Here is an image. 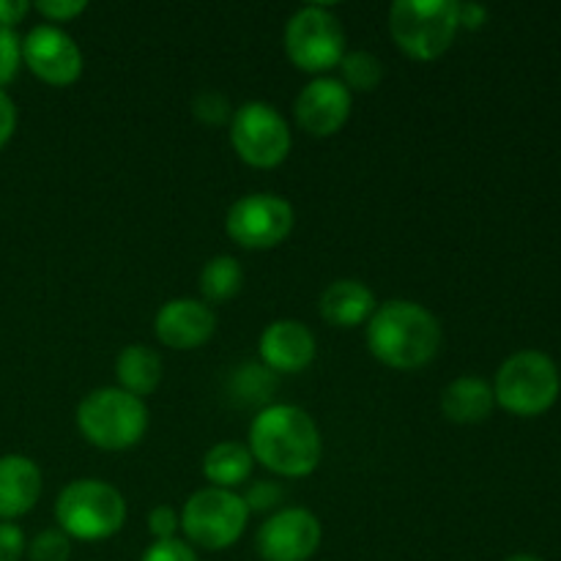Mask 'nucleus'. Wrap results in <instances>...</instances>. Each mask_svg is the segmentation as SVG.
Wrapping results in <instances>:
<instances>
[{
	"mask_svg": "<svg viewBox=\"0 0 561 561\" xmlns=\"http://www.w3.org/2000/svg\"><path fill=\"white\" fill-rule=\"evenodd\" d=\"M247 438L255 463L285 480L310 477L321 463V433L312 416L299 405L272 403L261 409Z\"/></svg>",
	"mask_w": 561,
	"mask_h": 561,
	"instance_id": "obj_1",
	"label": "nucleus"
},
{
	"mask_svg": "<svg viewBox=\"0 0 561 561\" xmlns=\"http://www.w3.org/2000/svg\"><path fill=\"white\" fill-rule=\"evenodd\" d=\"M367 348L392 370H420L442 348V327L427 307L392 299L367 321Z\"/></svg>",
	"mask_w": 561,
	"mask_h": 561,
	"instance_id": "obj_2",
	"label": "nucleus"
},
{
	"mask_svg": "<svg viewBox=\"0 0 561 561\" xmlns=\"http://www.w3.org/2000/svg\"><path fill=\"white\" fill-rule=\"evenodd\" d=\"M82 438L104 453H124L140 444L148 431V409L140 398L121 387L93 389L77 405Z\"/></svg>",
	"mask_w": 561,
	"mask_h": 561,
	"instance_id": "obj_3",
	"label": "nucleus"
},
{
	"mask_svg": "<svg viewBox=\"0 0 561 561\" xmlns=\"http://www.w3.org/2000/svg\"><path fill=\"white\" fill-rule=\"evenodd\" d=\"M55 520L69 540H107L124 526L126 502L110 482L75 480L55 499Z\"/></svg>",
	"mask_w": 561,
	"mask_h": 561,
	"instance_id": "obj_4",
	"label": "nucleus"
},
{
	"mask_svg": "<svg viewBox=\"0 0 561 561\" xmlns=\"http://www.w3.org/2000/svg\"><path fill=\"white\" fill-rule=\"evenodd\" d=\"M458 31V3L453 0H398L389 9V36L414 60L442 58Z\"/></svg>",
	"mask_w": 561,
	"mask_h": 561,
	"instance_id": "obj_5",
	"label": "nucleus"
},
{
	"mask_svg": "<svg viewBox=\"0 0 561 561\" xmlns=\"http://www.w3.org/2000/svg\"><path fill=\"white\" fill-rule=\"evenodd\" d=\"M561 378L542 351H518L502 362L493 381V398L515 416H540L557 403Z\"/></svg>",
	"mask_w": 561,
	"mask_h": 561,
	"instance_id": "obj_6",
	"label": "nucleus"
},
{
	"mask_svg": "<svg viewBox=\"0 0 561 561\" xmlns=\"http://www.w3.org/2000/svg\"><path fill=\"white\" fill-rule=\"evenodd\" d=\"M250 510L236 491L203 488L186 499L181 510V531L186 540L206 551H225L247 529Z\"/></svg>",
	"mask_w": 561,
	"mask_h": 561,
	"instance_id": "obj_7",
	"label": "nucleus"
},
{
	"mask_svg": "<svg viewBox=\"0 0 561 561\" xmlns=\"http://www.w3.org/2000/svg\"><path fill=\"white\" fill-rule=\"evenodd\" d=\"M285 53L307 75L323 77L345 55V31L327 5H305L285 25Z\"/></svg>",
	"mask_w": 561,
	"mask_h": 561,
	"instance_id": "obj_8",
	"label": "nucleus"
},
{
	"mask_svg": "<svg viewBox=\"0 0 561 561\" xmlns=\"http://www.w3.org/2000/svg\"><path fill=\"white\" fill-rule=\"evenodd\" d=\"M230 146L250 168H277L290 153L288 121L266 102L241 104L230 118Z\"/></svg>",
	"mask_w": 561,
	"mask_h": 561,
	"instance_id": "obj_9",
	"label": "nucleus"
},
{
	"mask_svg": "<svg viewBox=\"0 0 561 561\" xmlns=\"http://www.w3.org/2000/svg\"><path fill=\"white\" fill-rule=\"evenodd\" d=\"M225 230L244 250H274L294 230V206L272 192L244 195L228 208Z\"/></svg>",
	"mask_w": 561,
	"mask_h": 561,
	"instance_id": "obj_10",
	"label": "nucleus"
},
{
	"mask_svg": "<svg viewBox=\"0 0 561 561\" xmlns=\"http://www.w3.org/2000/svg\"><path fill=\"white\" fill-rule=\"evenodd\" d=\"M321 540V520L310 510L285 507L257 529L255 548L263 561H310Z\"/></svg>",
	"mask_w": 561,
	"mask_h": 561,
	"instance_id": "obj_11",
	"label": "nucleus"
},
{
	"mask_svg": "<svg viewBox=\"0 0 561 561\" xmlns=\"http://www.w3.org/2000/svg\"><path fill=\"white\" fill-rule=\"evenodd\" d=\"M22 60L42 82L75 85L82 75V53L75 38L55 25H36L22 38Z\"/></svg>",
	"mask_w": 561,
	"mask_h": 561,
	"instance_id": "obj_12",
	"label": "nucleus"
},
{
	"mask_svg": "<svg viewBox=\"0 0 561 561\" xmlns=\"http://www.w3.org/2000/svg\"><path fill=\"white\" fill-rule=\"evenodd\" d=\"M351 104H354V96L343 82L334 77H316L296 96L294 115L307 135L332 137L348 124Z\"/></svg>",
	"mask_w": 561,
	"mask_h": 561,
	"instance_id": "obj_13",
	"label": "nucleus"
},
{
	"mask_svg": "<svg viewBox=\"0 0 561 561\" xmlns=\"http://www.w3.org/2000/svg\"><path fill=\"white\" fill-rule=\"evenodd\" d=\"M159 343L173 351H195L217 332V316L206 301L170 299L153 318Z\"/></svg>",
	"mask_w": 561,
	"mask_h": 561,
	"instance_id": "obj_14",
	"label": "nucleus"
},
{
	"mask_svg": "<svg viewBox=\"0 0 561 561\" xmlns=\"http://www.w3.org/2000/svg\"><path fill=\"white\" fill-rule=\"evenodd\" d=\"M257 351H261L266 370L279 373V376H296L316 359V337L301 321L285 318V321H274L263 329Z\"/></svg>",
	"mask_w": 561,
	"mask_h": 561,
	"instance_id": "obj_15",
	"label": "nucleus"
},
{
	"mask_svg": "<svg viewBox=\"0 0 561 561\" xmlns=\"http://www.w3.org/2000/svg\"><path fill=\"white\" fill-rule=\"evenodd\" d=\"M42 496V471L25 455L0 458V520L31 513Z\"/></svg>",
	"mask_w": 561,
	"mask_h": 561,
	"instance_id": "obj_16",
	"label": "nucleus"
},
{
	"mask_svg": "<svg viewBox=\"0 0 561 561\" xmlns=\"http://www.w3.org/2000/svg\"><path fill=\"white\" fill-rule=\"evenodd\" d=\"M321 318L337 329H356L378 310L376 296L359 279H334L321 294Z\"/></svg>",
	"mask_w": 561,
	"mask_h": 561,
	"instance_id": "obj_17",
	"label": "nucleus"
},
{
	"mask_svg": "<svg viewBox=\"0 0 561 561\" xmlns=\"http://www.w3.org/2000/svg\"><path fill=\"white\" fill-rule=\"evenodd\" d=\"M496 398L485 378L460 376L442 392V411L455 425H480L491 416Z\"/></svg>",
	"mask_w": 561,
	"mask_h": 561,
	"instance_id": "obj_18",
	"label": "nucleus"
},
{
	"mask_svg": "<svg viewBox=\"0 0 561 561\" xmlns=\"http://www.w3.org/2000/svg\"><path fill=\"white\" fill-rule=\"evenodd\" d=\"M115 378L124 392L142 400L146 394H153L162 381V356L148 345H126L115 359Z\"/></svg>",
	"mask_w": 561,
	"mask_h": 561,
	"instance_id": "obj_19",
	"label": "nucleus"
},
{
	"mask_svg": "<svg viewBox=\"0 0 561 561\" xmlns=\"http://www.w3.org/2000/svg\"><path fill=\"white\" fill-rule=\"evenodd\" d=\"M255 469V458H252L250 447L239 442H222L214 444L203 458V474L211 482V488H222V491H236L244 485Z\"/></svg>",
	"mask_w": 561,
	"mask_h": 561,
	"instance_id": "obj_20",
	"label": "nucleus"
},
{
	"mask_svg": "<svg viewBox=\"0 0 561 561\" xmlns=\"http://www.w3.org/2000/svg\"><path fill=\"white\" fill-rule=\"evenodd\" d=\"M244 285V268L233 255H217L203 266L201 272V294L206 305L233 299Z\"/></svg>",
	"mask_w": 561,
	"mask_h": 561,
	"instance_id": "obj_21",
	"label": "nucleus"
},
{
	"mask_svg": "<svg viewBox=\"0 0 561 561\" xmlns=\"http://www.w3.org/2000/svg\"><path fill=\"white\" fill-rule=\"evenodd\" d=\"M340 75H343V85L351 93H373L383 80V64L373 53L365 49H354V53H345L340 60Z\"/></svg>",
	"mask_w": 561,
	"mask_h": 561,
	"instance_id": "obj_22",
	"label": "nucleus"
},
{
	"mask_svg": "<svg viewBox=\"0 0 561 561\" xmlns=\"http://www.w3.org/2000/svg\"><path fill=\"white\" fill-rule=\"evenodd\" d=\"M25 553L31 561H69L71 540L60 529H44L33 537Z\"/></svg>",
	"mask_w": 561,
	"mask_h": 561,
	"instance_id": "obj_23",
	"label": "nucleus"
},
{
	"mask_svg": "<svg viewBox=\"0 0 561 561\" xmlns=\"http://www.w3.org/2000/svg\"><path fill=\"white\" fill-rule=\"evenodd\" d=\"M236 392L244 394V400H268V394L274 392V378L272 370L257 365H244L236 373Z\"/></svg>",
	"mask_w": 561,
	"mask_h": 561,
	"instance_id": "obj_24",
	"label": "nucleus"
},
{
	"mask_svg": "<svg viewBox=\"0 0 561 561\" xmlns=\"http://www.w3.org/2000/svg\"><path fill=\"white\" fill-rule=\"evenodd\" d=\"M192 113H195L197 121H203V124H208V126H219V124H225L228 118H233L228 96L219 91L197 93L195 102H192Z\"/></svg>",
	"mask_w": 561,
	"mask_h": 561,
	"instance_id": "obj_25",
	"label": "nucleus"
},
{
	"mask_svg": "<svg viewBox=\"0 0 561 561\" xmlns=\"http://www.w3.org/2000/svg\"><path fill=\"white\" fill-rule=\"evenodd\" d=\"M22 64V38L14 31L0 27V88L9 85Z\"/></svg>",
	"mask_w": 561,
	"mask_h": 561,
	"instance_id": "obj_26",
	"label": "nucleus"
},
{
	"mask_svg": "<svg viewBox=\"0 0 561 561\" xmlns=\"http://www.w3.org/2000/svg\"><path fill=\"white\" fill-rule=\"evenodd\" d=\"M283 496L285 493L277 482L261 480L257 485H252L250 491H247V496H241V499H244V504L250 513H266V510L277 507V504L283 502Z\"/></svg>",
	"mask_w": 561,
	"mask_h": 561,
	"instance_id": "obj_27",
	"label": "nucleus"
},
{
	"mask_svg": "<svg viewBox=\"0 0 561 561\" xmlns=\"http://www.w3.org/2000/svg\"><path fill=\"white\" fill-rule=\"evenodd\" d=\"M140 561H197V553L192 551L190 542L184 540H157Z\"/></svg>",
	"mask_w": 561,
	"mask_h": 561,
	"instance_id": "obj_28",
	"label": "nucleus"
},
{
	"mask_svg": "<svg viewBox=\"0 0 561 561\" xmlns=\"http://www.w3.org/2000/svg\"><path fill=\"white\" fill-rule=\"evenodd\" d=\"M148 529L157 540H173L175 531L181 529V515L168 504H159L148 513Z\"/></svg>",
	"mask_w": 561,
	"mask_h": 561,
	"instance_id": "obj_29",
	"label": "nucleus"
},
{
	"mask_svg": "<svg viewBox=\"0 0 561 561\" xmlns=\"http://www.w3.org/2000/svg\"><path fill=\"white\" fill-rule=\"evenodd\" d=\"M25 551L27 542L20 526L11 520H0V561H20Z\"/></svg>",
	"mask_w": 561,
	"mask_h": 561,
	"instance_id": "obj_30",
	"label": "nucleus"
},
{
	"mask_svg": "<svg viewBox=\"0 0 561 561\" xmlns=\"http://www.w3.org/2000/svg\"><path fill=\"white\" fill-rule=\"evenodd\" d=\"M36 11L49 22H69L85 11V3L82 0H42L36 3Z\"/></svg>",
	"mask_w": 561,
	"mask_h": 561,
	"instance_id": "obj_31",
	"label": "nucleus"
},
{
	"mask_svg": "<svg viewBox=\"0 0 561 561\" xmlns=\"http://www.w3.org/2000/svg\"><path fill=\"white\" fill-rule=\"evenodd\" d=\"M16 129V104L5 91H0V148L11 140Z\"/></svg>",
	"mask_w": 561,
	"mask_h": 561,
	"instance_id": "obj_32",
	"label": "nucleus"
},
{
	"mask_svg": "<svg viewBox=\"0 0 561 561\" xmlns=\"http://www.w3.org/2000/svg\"><path fill=\"white\" fill-rule=\"evenodd\" d=\"M27 11H31V3L25 0H0V27L14 31V25L25 20Z\"/></svg>",
	"mask_w": 561,
	"mask_h": 561,
	"instance_id": "obj_33",
	"label": "nucleus"
},
{
	"mask_svg": "<svg viewBox=\"0 0 561 561\" xmlns=\"http://www.w3.org/2000/svg\"><path fill=\"white\" fill-rule=\"evenodd\" d=\"M488 22V9L480 3H458V25L466 31H480Z\"/></svg>",
	"mask_w": 561,
	"mask_h": 561,
	"instance_id": "obj_34",
	"label": "nucleus"
},
{
	"mask_svg": "<svg viewBox=\"0 0 561 561\" xmlns=\"http://www.w3.org/2000/svg\"><path fill=\"white\" fill-rule=\"evenodd\" d=\"M507 561H542L540 557H531V553H515V557H510Z\"/></svg>",
	"mask_w": 561,
	"mask_h": 561,
	"instance_id": "obj_35",
	"label": "nucleus"
}]
</instances>
